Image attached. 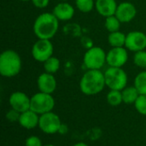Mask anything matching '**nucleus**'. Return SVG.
I'll use <instances>...</instances> for the list:
<instances>
[{"mask_svg":"<svg viewBox=\"0 0 146 146\" xmlns=\"http://www.w3.org/2000/svg\"><path fill=\"white\" fill-rule=\"evenodd\" d=\"M126 37L127 34L121 33L120 31L110 33L108 36V42L109 44L113 47H125L126 44Z\"/></svg>","mask_w":146,"mask_h":146,"instance_id":"nucleus-18","label":"nucleus"},{"mask_svg":"<svg viewBox=\"0 0 146 146\" xmlns=\"http://www.w3.org/2000/svg\"><path fill=\"white\" fill-rule=\"evenodd\" d=\"M37 86L39 92L48 94H52L56 89L57 82L54 74L44 72L39 74V76L38 77Z\"/></svg>","mask_w":146,"mask_h":146,"instance_id":"nucleus-13","label":"nucleus"},{"mask_svg":"<svg viewBox=\"0 0 146 146\" xmlns=\"http://www.w3.org/2000/svg\"><path fill=\"white\" fill-rule=\"evenodd\" d=\"M31 2L38 9H44L50 3V0H31Z\"/></svg>","mask_w":146,"mask_h":146,"instance_id":"nucleus-28","label":"nucleus"},{"mask_svg":"<svg viewBox=\"0 0 146 146\" xmlns=\"http://www.w3.org/2000/svg\"><path fill=\"white\" fill-rule=\"evenodd\" d=\"M72 146H89L87 144H86V143H83V142H79V143H76V144H74V145Z\"/></svg>","mask_w":146,"mask_h":146,"instance_id":"nucleus-30","label":"nucleus"},{"mask_svg":"<svg viewBox=\"0 0 146 146\" xmlns=\"http://www.w3.org/2000/svg\"><path fill=\"white\" fill-rule=\"evenodd\" d=\"M55 104L56 102L52 94L39 92L31 97L30 110L41 115L43 114L52 111Z\"/></svg>","mask_w":146,"mask_h":146,"instance_id":"nucleus-5","label":"nucleus"},{"mask_svg":"<svg viewBox=\"0 0 146 146\" xmlns=\"http://www.w3.org/2000/svg\"><path fill=\"white\" fill-rule=\"evenodd\" d=\"M25 146H43L40 138L38 136H30L25 141Z\"/></svg>","mask_w":146,"mask_h":146,"instance_id":"nucleus-27","label":"nucleus"},{"mask_svg":"<svg viewBox=\"0 0 146 146\" xmlns=\"http://www.w3.org/2000/svg\"><path fill=\"white\" fill-rule=\"evenodd\" d=\"M106 86L110 90L122 91L127 85V74L122 68L110 67L104 72Z\"/></svg>","mask_w":146,"mask_h":146,"instance_id":"nucleus-4","label":"nucleus"},{"mask_svg":"<svg viewBox=\"0 0 146 146\" xmlns=\"http://www.w3.org/2000/svg\"><path fill=\"white\" fill-rule=\"evenodd\" d=\"M134 86L137 88L140 95H146V70L137 74L134 79Z\"/></svg>","mask_w":146,"mask_h":146,"instance_id":"nucleus-21","label":"nucleus"},{"mask_svg":"<svg viewBox=\"0 0 146 146\" xmlns=\"http://www.w3.org/2000/svg\"><path fill=\"white\" fill-rule=\"evenodd\" d=\"M68 132V126H67L66 124H64V123H62V125H61V127H60V128H59L58 133H59L60 134L64 135V134H66Z\"/></svg>","mask_w":146,"mask_h":146,"instance_id":"nucleus-29","label":"nucleus"},{"mask_svg":"<svg viewBox=\"0 0 146 146\" xmlns=\"http://www.w3.org/2000/svg\"><path fill=\"white\" fill-rule=\"evenodd\" d=\"M121 24V22L119 21V19L115 15H111V16L105 18L104 26L109 33H114V32L120 31Z\"/></svg>","mask_w":146,"mask_h":146,"instance_id":"nucleus-22","label":"nucleus"},{"mask_svg":"<svg viewBox=\"0 0 146 146\" xmlns=\"http://www.w3.org/2000/svg\"><path fill=\"white\" fill-rule=\"evenodd\" d=\"M32 56L38 62H44L53 56L54 46L50 39H38L32 47Z\"/></svg>","mask_w":146,"mask_h":146,"instance_id":"nucleus-7","label":"nucleus"},{"mask_svg":"<svg viewBox=\"0 0 146 146\" xmlns=\"http://www.w3.org/2000/svg\"><path fill=\"white\" fill-rule=\"evenodd\" d=\"M60 67H61L60 60L54 56H52L51 57H50L48 60H46L44 62V72L51 74H56L60 69Z\"/></svg>","mask_w":146,"mask_h":146,"instance_id":"nucleus-19","label":"nucleus"},{"mask_svg":"<svg viewBox=\"0 0 146 146\" xmlns=\"http://www.w3.org/2000/svg\"><path fill=\"white\" fill-rule=\"evenodd\" d=\"M134 106L140 115L146 116V95H139L134 104Z\"/></svg>","mask_w":146,"mask_h":146,"instance_id":"nucleus-25","label":"nucleus"},{"mask_svg":"<svg viewBox=\"0 0 146 146\" xmlns=\"http://www.w3.org/2000/svg\"><path fill=\"white\" fill-rule=\"evenodd\" d=\"M74 8L68 2H61L57 3L52 10L54 15L62 21L71 20L74 15Z\"/></svg>","mask_w":146,"mask_h":146,"instance_id":"nucleus-14","label":"nucleus"},{"mask_svg":"<svg viewBox=\"0 0 146 146\" xmlns=\"http://www.w3.org/2000/svg\"><path fill=\"white\" fill-rule=\"evenodd\" d=\"M76 8L82 13H89L95 8L94 0H75Z\"/></svg>","mask_w":146,"mask_h":146,"instance_id":"nucleus-23","label":"nucleus"},{"mask_svg":"<svg viewBox=\"0 0 146 146\" xmlns=\"http://www.w3.org/2000/svg\"><path fill=\"white\" fill-rule=\"evenodd\" d=\"M21 58L14 50H5L0 55V74L3 77L12 78L21 70Z\"/></svg>","mask_w":146,"mask_h":146,"instance_id":"nucleus-3","label":"nucleus"},{"mask_svg":"<svg viewBox=\"0 0 146 146\" xmlns=\"http://www.w3.org/2000/svg\"><path fill=\"white\" fill-rule=\"evenodd\" d=\"M39 115L33 111L32 110H28L21 114L18 123L25 129L32 130L36 127H38L39 122Z\"/></svg>","mask_w":146,"mask_h":146,"instance_id":"nucleus-16","label":"nucleus"},{"mask_svg":"<svg viewBox=\"0 0 146 146\" xmlns=\"http://www.w3.org/2000/svg\"><path fill=\"white\" fill-rule=\"evenodd\" d=\"M107 53L99 46L89 48L84 55L83 62L87 69L101 70L106 63Z\"/></svg>","mask_w":146,"mask_h":146,"instance_id":"nucleus-6","label":"nucleus"},{"mask_svg":"<svg viewBox=\"0 0 146 146\" xmlns=\"http://www.w3.org/2000/svg\"><path fill=\"white\" fill-rule=\"evenodd\" d=\"M122 100L126 104H134L138 98L139 97V92L137 88L133 86H127L121 91Z\"/></svg>","mask_w":146,"mask_h":146,"instance_id":"nucleus-17","label":"nucleus"},{"mask_svg":"<svg viewBox=\"0 0 146 146\" xmlns=\"http://www.w3.org/2000/svg\"><path fill=\"white\" fill-rule=\"evenodd\" d=\"M117 6L115 0H96L95 2V8L98 13L105 18L115 15Z\"/></svg>","mask_w":146,"mask_h":146,"instance_id":"nucleus-15","label":"nucleus"},{"mask_svg":"<svg viewBox=\"0 0 146 146\" xmlns=\"http://www.w3.org/2000/svg\"><path fill=\"white\" fill-rule=\"evenodd\" d=\"M105 78L104 73L101 70L88 69L80 80V89L86 96H94L100 93L104 87Z\"/></svg>","mask_w":146,"mask_h":146,"instance_id":"nucleus-2","label":"nucleus"},{"mask_svg":"<svg viewBox=\"0 0 146 146\" xmlns=\"http://www.w3.org/2000/svg\"><path fill=\"white\" fill-rule=\"evenodd\" d=\"M21 114L20 112L11 109L9 110L7 113H6V119L9 121V122H18L19 121V119H20V116H21Z\"/></svg>","mask_w":146,"mask_h":146,"instance_id":"nucleus-26","label":"nucleus"},{"mask_svg":"<svg viewBox=\"0 0 146 146\" xmlns=\"http://www.w3.org/2000/svg\"><path fill=\"white\" fill-rule=\"evenodd\" d=\"M17 1H21V2H28V1H31V0H17Z\"/></svg>","mask_w":146,"mask_h":146,"instance_id":"nucleus-31","label":"nucleus"},{"mask_svg":"<svg viewBox=\"0 0 146 146\" xmlns=\"http://www.w3.org/2000/svg\"><path fill=\"white\" fill-rule=\"evenodd\" d=\"M133 63L141 68H146V50H140L134 53Z\"/></svg>","mask_w":146,"mask_h":146,"instance_id":"nucleus-24","label":"nucleus"},{"mask_svg":"<svg viewBox=\"0 0 146 146\" xmlns=\"http://www.w3.org/2000/svg\"><path fill=\"white\" fill-rule=\"evenodd\" d=\"M107 103L112 107H117L123 103L121 91L110 90L106 96Z\"/></svg>","mask_w":146,"mask_h":146,"instance_id":"nucleus-20","label":"nucleus"},{"mask_svg":"<svg viewBox=\"0 0 146 146\" xmlns=\"http://www.w3.org/2000/svg\"><path fill=\"white\" fill-rule=\"evenodd\" d=\"M43 146H56L55 145H51V144H49V145H43Z\"/></svg>","mask_w":146,"mask_h":146,"instance_id":"nucleus-32","label":"nucleus"},{"mask_svg":"<svg viewBox=\"0 0 146 146\" xmlns=\"http://www.w3.org/2000/svg\"><path fill=\"white\" fill-rule=\"evenodd\" d=\"M59 20L51 12L39 15L33 23V33L39 39H51L59 28Z\"/></svg>","mask_w":146,"mask_h":146,"instance_id":"nucleus-1","label":"nucleus"},{"mask_svg":"<svg viewBox=\"0 0 146 146\" xmlns=\"http://www.w3.org/2000/svg\"><path fill=\"white\" fill-rule=\"evenodd\" d=\"M60 1H62V2H68V0H60Z\"/></svg>","mask_w":146,"mask_h":146,"instance_id":"nucleus-33","label":"nucleus"},{"mask_svg":"<svg viewBox=\"0 0 146 146\" xmlns=\"http://www.w3.org/2000/svg\"><path fill=\"white\" fill-rule=\"evenodd\" d=\"M115 15L121 23H128L136 17L137 9L133 3L130 2H123L118 4Z\"/></svg>","mask_w":146,"mask_h":146,"instance_id":"nucleus-12","label":"nucleus"},{"mask_svg":"<svg viewBox=\"0 0 146 146\" xmlns=\"http://www.w3.org/2000/svg\"><path fill=\"white\" fill-rule=\"evenodd\" d=\"M125 47L134 53L145 50L146 34L140 31L129 32L126 37Z\"/></svg>","mask_w":146,"mask_h":146,"instance_id":"nucleus-10","label":"nucleus"},{"mask_svg":"<svg viewBox=\"0 0 146 146\" xmlns=\"http://www.w3.org/2000/svg\"><path fill=\"white\" fill-rule=\"evenodd\" d=\"M126 47H113L106 56V63L110 67L122 68L128 61V52Z\"/></svg>","mask_w":146,"mask_h":146,"instance_id":"nucleus-9","label":"nucleus"},{"mask_svg":"<svg viewBox=\"0 0 146 146\" xmlns=\"http://www.w3.org/2000/svg\"><path fill=\"white\" fill-rule=\"evenodd\" d=\"M62 123V122L59 115L52 111L39 115L38 127L46 134H54L58 133Z\"/></svg>","mask_w":146,"mask_h":146,"instance_id":"nucleus-8","label":"nucleus"},{"mask_svg":"<svg viewBox=\"0 0 146 146\" xmlns=\"http://www.w3.org/2000/svg\"><path fill=\"white\" fill-rule=\"evenodd\" d=\"M9 104L11 109L20 113H23L30 110L31 98H29L25 92H15L10 94L9 98Z\"/></svg>","mask_w":146,"mask_h":146,"instance_id":"nucleus-11","label":"nucleus"}]
</instances>
